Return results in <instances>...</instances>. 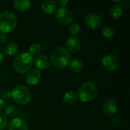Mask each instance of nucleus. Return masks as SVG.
<instances>
[{"mask_svg": "<svg viewBox=\"0 0 130 130\" xmlns=\"http://www.w3.org/2000/svg\"><path fill=\"white\" fill-rule=\"evenodd\" d=\"M78 99V95L73 92V91H68L65 93V94L62 97L63 102L67 105H72L74 104Z\"/></svg>", "mask_w": 130, "mask_h": 130, "instance_id": "18", "label": "nucleus"}, {"mask_svg": "<svg viewBox=\"0 0 130 130\" xmlns=\"http://www.w3.org/2000/svg\"><path fill=\"white\" fill-rule=\"evenodd\" d=\"M11 98V94L8 90H2L0 91V98L5 101H8Z\"/></svg>", "mask_w": 130, "mask_h": 130, "instance_id": "25", "label": "nucleus"}, {"mask_svg": "<svg viewBox=\"0 0 130 130\" xmlns=\"http://www.w3.org/2000/svg\"><path fill=\"white\" fill-rule=\"evenodd\" d=\"M123 13V8L119 4H114L110 8V15L113 19H120L122 17Z\"/></svg>", "mask_w": 130, "mask_h": 130, "instance_id": "15", "label": "nucleus"}, {"mask_svg": "<svg viewBox=\"0 0 130 130\" xmlns=\"http://www.w3.org/2000/svg\"><path fill=\"white\" fill-rule=\"evenodd\" d=\"M41 9L46 14H52L57 9V4L53 0H46L41 4Z\"/></svg>", "mask_w": 130, "mask_h": 130, "instance_id": "14", "label": "nucleus"}, {"mask_svg": "<svg viewBox=\"0 0 130 130\" xmlns=\"http://www.w3.org/2000/svg\"><path fill=\"white\" fill-rule=\"evenodd\" d=\"M7 41V36L5 34L2 33L0 34V43H5Z\"/></svg>", "mask_w": 130, "mask_h": 130, "instance_id": "28", "label": "nucleus"}, {"mask_svg": "<svg viewBox=\"0 0 130 130\" xmlns=\"http://www.w3.org/2000/svg\"><path fill=\"white\" fill-rule=\"evenodd\" d=\"M18 113V110L17 107L14 105H8L5 109V114L8 117H15Z\"/></svg>", "mask_w": 130, "mask_h": 130, "instance_id": "21", "label": "nucleus"}, {"mask_svg": "<svg viewBox=\"0 0 130 130\" xmlns=\"http://www.w3.org/2000/svg\"><path fill=\"white\" fill-rule=\"evenodd\" d=\"M82 69H83V64L79 59H74L72 61H70V69L73 72L78 73L82 70Z\"/></svg>", "mask_w": 130, "mask_h": 130, "instance_id": "19", "label": "nucleus"}, {"mask_svg": "<svg viewBox=\"0 0 130 130\" xmlns=\"http://www.w3.org/2000/svg\"><path fill=\"white\" fill-rule=\"evenodd\" d=\"M66 47L69 53H76L81 49V43L76 37H69L66 41Z\"/></svg>", "mask_w": 130, "mask_h": 130, "instance_id": "10", "label": "nucleus"}, {"mask_svg": "<svg viewBox=\"0 0 130 130\" xmlns=\"http://www.w3.org/2000/svg\"><path fill=\"white\" fill-rule=\"evenodd\" d=\"M98 93L97 85L93 82H86L79 88L78 98L83 102H90L96 98Z\"/></svg>", "mask_w": 130, "mask_h": 130, "instance_id": "3", "label": "nucleus"}, {"mask_svg": "<svg viewBox=\"0 0 130 130\" xmlns=\"http://www.w3.org/2000/svg\"><path fill=\"white\" fill-rule=\"evenodd\" d=\"M102 65L107 70L113 72L118 69L120 66V62L116 56L113 54H107L103 57Z\"/></svg>", "mask_w": 130, "mask_h": 130, "instance_id": "7", "label": "nucleus"}, {"mask_svg": "<svg viewBox=\"0 0 130 130\" xmlns=\"http://www.w3.org/2000/svg\"><path fill=\"white\" fill-rule=\"evenodd\" d=\"M31 2L30 0H15L13 2L14 8L18 11H24L30 8Z\"/></svg>", "mask_w": 130, "mask_h": 130, "instance_id": "17", "label": "nucleus"}, {"mask_svg": "<svg viewBox=\"0 0 130 130\" xmlns=\"http://www.w3.org/2000/svg\"><path fill=\"white\" fill-rule=\"evenodd\" d=\"M85 25L88 27V28L91 30H98L101 26L102 20L98 14L94 13H91L85 17Z\"/></svg>", "mask_w": 130, "mask_h": 130, "instance_id": "8", "label": "nucleus"}, {"mask_svg": "<svg viewBox=\"0 0 130 130\" xmlns=\"http://www.w3.org/2000/svg\"><path fill=\"white\" fill-rule=\"evenodd\" d=\"M56 4H58L59 6H61V8H64V6H66L68 3L69 1L68 0H58L57 2H56Z\"/></svg>", "mask_w": 130, "mask_h": 130, "instance_id": "26", "label": "nucleus"}, {"mask_svg": "<svg viewBox=\"0 0 130 130\" xmlns=\"http://www.w3.org/2000/svg\"><path fill=\"white\" fill-rule=\"evenodd\" d=\"M41 78L42 75L40 70L31 69L27 72V75L25 76V81L29 85L34 86L40 82Z\"/></svg>", "mask_w": 130, "mask_h": 130, "instance_id": "9", "label": "nucleus"}, {"mask_svg": "<svg viewBox=\"0 0 130 130\" xmlns=\"http://www.w3.org/2000/svg\"><path fill=\"white\" fill-rule=\"evenodd\" d=\"M33 65V58L27 53H20L13 60L14 69L19 74H24L30 71Z\"/></svg>", "mask_w": 130, "mask_h": 130, "instance_id": "2", "label": "nucleus"}, {"mask_svg": "<svg viewBox=\"0 0 130 130\" xmlns=\"http://www.w3.org/2000/svg\"><path fill=\"white\" fill-rule=\"evenodd\" d=\"M57 21L62 25L71 24L74 19V15L72 12L66 8H60L57 10L56 14Z\"/></svg>", "mask_w": 130, "mask_h": 130, "instance_id": "6", "label": "nucleus"}, {"mask_svg": "<svg viewBox=\"0 0 130 130\" xmlns=\"http://www.w3.org/2000/svg\"><path fill=\"white\" fill-rule=\"evenodd\" d=\"M3 59H4V56H3V54H2V51L0 50V66L2 64V62H3Z\"/></svg>", "mask_w": 130, "mask_h": 130, "instance_id": "31", "label": "nucleus"}, {"mask_svg": "<svg viewBox=\"0 0 130 130\" xmlns=\"http://www.w3.org/2000/svg\"><path fill=\"white\" fill-rule=\"evenodd\" d=\"M53 65L58 69H63L70 63L71 57L69 51L63 46H57L53 50L50 54Z\"/></svg>", "mask_w": 130, "mask_h": 130, "instance_id": "1", "label": "nucleus"}, {"mask_svg": "<svg viewBox=\"0 0 130 130\" xmlns=\"http://www.w3.org/2000/svg\"><path fill=\"white\" fill-rule=\"evenodd\" d=\"M42 50V47H41V45L37 43H34L33 44L30 45V46L29 47V50H28V54L33 58V56H37L38 55H40V52Z\"/></svg>", "mask_w": 130, "mask_h": 130, "instance_id": "20", "label": "nucleus"}, {"mask_svg": "<svg viewBox=\"0 0 130 130\" xmlns=\"http://www.w3.org/2000/svg\"><path fill=\"white\" fill-rule=\"evenodd\" d=\"M5 108V101L0 98V110H3Z\"/></svg>", "mask_w": 130, "mask_h": 130, "instance_id": "30", "label": "nucleus"}, {"mask_svg": "<svg viewBox=\"0 0 130 130\" xmlns=\"http://www.w3.org/2000/svg\"><path fill=\"white\" fill-rule=\"evenodd\" d=\"M11 94L13 100L21 105H25L28 104L32 98V94L30 89L22 85L14 87Z\"/></svg>", "mask_w": 130, "mask_h": 130, "instance_id": "5", "label": "nucleus"}, {"mask_svg": "<svg viewBox=\"0 0 130 130\" xmlns=\"http://www.w3.org/2000/svg\"><path fill=\"white\" fill-rule=\"evenodd\" d=\"M101 33L103 34V36L106 38L108 39H111L114 37L115 35V31L114 30L110 27V26H104L103 27V28L101 29Z\"/></svg>", "mask_w": 130, "mask_h": 130, "instance_id": "22", "label": "nucleus"}, {"mask_svg": "<svg viewBox=\"0 0 130 130\" xmlns=\"http://www.w3.org/2000/svg\"><path fill=\"white\" fill-rule=\"evenodd\" d=\"M113 123L115 125H118L120 123V119L118 117H114L113 118Z\"/></svg>", "mask_w": 130, "mask_h": 130, "instance_id": "29", "label": "nucleus"}, {"mask_svg": "<svg viewBox=\"0 0 130 130\" xmlns=\"http://www.w3.org/2000/svg\"><path fill=\"white\" fill-rule=\"evenodd\" d=\"M16 15L9 11H5L0 14V31L2 33H10L17 26Z\"/></svg>", "mask_w": 130, "mask_h": 130, "instance_id": "4", "label": "nucleus"}, {"mask_svg": "<svg viewBox=\"0 0 130 130\" xmlns=\"http://www.w3.org/2000/svg\"><path fill=\"white\" fill-rule=\"evenodd\" d=\"M8 130H28V126L24 120L14 118L9 123Z\"/></svg>", "mask_w": 130, "mask_h": 130, "instance_id": "12", "label": "nucleus"}, {"mask_svg": "<svg viewBox=\"0 0 130 130\" xmlns=\"http://www.w3.org/2000/svg\"><path fill=\"white\" fill-rule=\"evenodd\" d=\"M18 51V46L14 42L8 43L4 47V53H5V55L9 56L16 55Z\"/></svg>", "mask_w": 130, "mask_h": 130, "instance_id": "16", "label": "nucleus"}, {"mask_svg": "<svg viewBox=\"0 0 130 130\" xmlns=\"http://www.w3.org/2000/svg\"><path fill=\"white\" fill-rule=\"evenodd\" d=\"M118 110L117 104L113 100H108L107 101L103 106V111L106 116L112 117L113 116Z\"/></svg>", "mask_w": 130, "mask_h": 130, "instance_id": "11", "label": "nucleus"}, {"mask_svg": "<svg viewBox=\"0 0 130 130\" xmlns=\"http://www.w3.org/2000/svg\"><path fill=\"white\" fill-rule=\"evenodd\" d=\"M80 30H81V27H80L78 24L72 23V24H70V26H69V31L74 36L78 35L80 33Z\"/></svg>", "mask_w": 130, "mask_h": 130, "instance_id": "23", "label": "nucleus"}, {"mask_svg": "<svg viewBox=\"0 0 130 130\" xmlns=\"http://www.w3.org/2000/svg\"><path fill=\"white\" fill-rule=\"evenodd\" d=\"M120 2L122 3V5H123V7L124 8H126V9L129 8L130 2L129 0H123V1H121Z\"/></svg>", "mask_w": 130, "mask_h": 130, "instance_id": "27", "label": "nucleus"}, {"mask_svg": "<svg viewBox=\"0 0 130 130\" xmlns=\"http://www.w3.org/2000/svg\"><path fill=\"white\" fill-rule=\"evenodd\" d=\"M8 124V118L5 115L0 113V130H5Z\"/></svg>", "mask_w": 130, "mask_h": 130, "instance_id": "24", "label": "nucleus"}, {"mask_svg": "<svg viewBox=\"0 0 130 130\" xmlns=\"http://www.w3.org/2000/svg\"><path fill=\"white\" fill-rule=\"evenodd\" d=\"M34 61L36 66L40 69H46L50 66V61L48 59V57L42 54L37 56Z\"/></svg>", "mask_w": 130, "mask_h": 130, "instance_id": "13", "label": "nucleus"}]
</instances>
